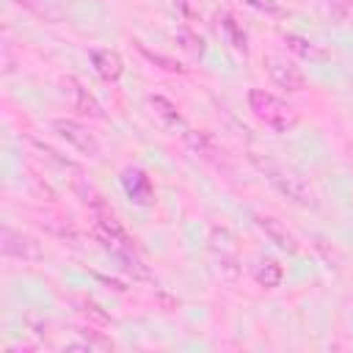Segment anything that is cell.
Instances as JSON below:
<instances>
[{"mask_svg": "<svg viewBox=\"0 0 353 353\" xmlns=\"http://www.w3.org/2000/svg\"><path fill=\"white\" fill-rule=\"evenodd\" d=\"M91 212H94V226H97L99 245L119 262L121 270H127L135 279H149V270H146L143 259L135 251V240L127 234V229L121 226V221L116 218V212L105 201H99V199L91 201Z\"/></svg>", "mask_w": 353, "mask_h": 353, "instance_id": "cell-1", "label": "cell"}, {"mask_svg": "<svg viewBox=\"0 0 353 353\" xmlns=\"http://www.w3.org/2000/svg\"><path fill=\"white\" fill-rule=\"evenodd\" d=\"M248 160H251V165H254L281 196H287V199L295 201L298 207H309V210L317 207V199H314L312 188L306 185V179H303L298 171H292V168H287L284 163L273 160L270 154H259V152H251Z\"/></svg>", "mask_w": 353, "mask_h": 353, "instance_id": "cell-2", "label": "cell"}, {"mask_svg": "<svg viewBox=\"0 0 353 353\" xmlns=\"http://www.w3.org/2000/svg\"><path fill=\"white\" fill-rule=\"evenodd\" d=\"M248 110L254 113L256 121H262L265 127L276 130V132H290L298 124V113L290 102H284L281 97L265 91V88H251L248 91Z\"/></svg>", "mask_w": 353, "mask_h": 353, "instance_id": "cell-3", "label": "cell"}, {"mask_svg": "<svg viewBox=\"0 0 353 353\" xmlns=\"http://www.w3.org/2000/svg\"><path fill=\"white\" fill-rule=\"evenodd\" d=\"M0 251L8 259H19V262H41L44 259V248L36 237H30L28 232L3 226L0 229Z\"/></svg>", "mask_w": 353, "mask_h": 353, "instance_id": "cell-4", "label": "cell"}, {"mask_svg": "<svg viewBox=\"0 0 353 353\" xmlns=\"http://www.w3.org/2000/svg\"><path fill=\"white\" fill-rule=\"evenodd\" d=\"M52 132L66 141L72 149H77L85 157H99V141L94 138V132L80 124L77 119H52Z\"/></svg>", "mask_w": 353, "mask_h": 353, "instance_id": "cell-5", "label": "cell"}, {"mask_svg": "<svg viewBox=\"0 0 353 353\" xmlns=\"http://www.w3.org/2000/svg\"><path fill=\"white\" fill-rule=\"evenodd\" d=\"M265 69H268L270 83H273L276 88H281V91H301V88L306 85L303 69H301L295 61L284 58V55H276V52L265 55Z\"/></svg>", "mask_w": 353, "mask_h": 353, "instance_id": "cell-6", "label": "cell"}, {"mask_svg": "<svg viewBox=\"0 0 353 353\" xmlns=\"http://www.w3.org/2000/svg\"><path fill=\"white\" fill-rule=\"evenodd\" d=\"M254 226H256V229L265 234V240L273 243L279 251H284V254H295V251H298V240H295V234H292L279 218L265 215V212H254Z\"/></svg>", "mask_w": 353, "mask_h": 353, "instance_id": "cell-7", "label": "cell"}, {"mask_svg": "<svg viewBox=\"0 0 353 353\" xmlns=\"http://www.w3.org/2000/svg\"><path fill=\"white\" fill-rule=\"evenodd\" d=\"M121 188H124V196L138 207H149L154 201V185L146 176V171H141V168H124Z\"/></svg>", "mask_w": 353, "mask_h": 353, "instance_id": "cell-8", "label": "cell"}, {"mask_svg": "<svg viewBox=\"0 0 353 353\" xmlns=\"http://www.w3.org/2000/svg\"><path fill=\"white\" fill-rule=\"evenodd\" d=\"M88 58H91L94 72H97L102 80H108V83H116V80L121 77V72H124L121 55H119L116 50H110V47H97V50L88 52Z\"/></svg>", "mask_w": 353, "mask_h": 353, "instance_id": "cell-9", "label": "cell"}, {"mask_svg": "<svg viewBox=\"0 0 353 353\" xmlns=\"http://www.w3.org/2000/svg\"><path fill=\"white\" fill-rule=\"evenodd\" d=\"M63 85H69L66 91L72 94V108H74L80 116H88V119H105L102 105L97 102V97H94V94L80 83V80L66 77V80H63Z\"/></svg>", "mask_w": 353, "mask_h": 353, "instance_id": "cell-10", "label": "cell"}, {"mask_svg": "<svg viewBox=\"0 0 353 353\" xmlns=\"http://www.w3.org/2000/svg\"><path fill=\"white\" fill-rule=\"evenodd\" d=\"M182 138H185L188 149H190L193 154H199L201 160H210V163H215V165L223 163V149H218V143H215L207 132H201V130H185Z\"/></svg>", "mask_w": 353, "mask_h": 353, "instance_id": "cell-11", "label": "cell"}, {"mask_svg": "<svg viewBox=\"0 0 353 353\" xmlns=\"http://www.w3.org/2000/svg\"><path fill=\"white\" fill-rule=\"evenodd\" d=\"M254 279H256V284H259V287L273 290V287H279V284H281V279H284V268H281L276 259L262 256V259L254 265Z\"/></svg>", "mask_w": 353, "mask_h": 353, "instance_id": "cell-12", "label": "cell"}, {"mask_svg": "<svg viewBox=\"0 0 353 353\" xmlns=\"http://www.w3.org/2000/svg\"><path fill=\"white\" fill-rule=\"evenodd\" d=\"M149 108H152V110H154V116H157V119H163L168 127H182V124H185V119H182L179 108H176L171 99H165L163 94H152V97H149Z\"/></svg>", "mask_w": 353, "mask_h": 353, "instance_id": "cell-13", "label": "cell"}, {"mask_svg": "<svg viewBox=\"0 0 353 353\" xmlns=\"http://www.w3.org/2000/svg\"><path fill=\"white\" fill-rule=\"evenodd\" d=\"M284 44H287V50H292L298 58H303V61H323L325 58V52L314 44V41H309V39H303V36H298V33H287L284 36Z\"/></svg>", "mask_w": 353, "mask_h": 353, "instance_id": "cell-14", "label": "cell"}, {"mask_svg": "<svg viewBox=\"0 0 353 353\" xmlns=\"http://www.w3.org/2000/svg\"><path fill=\"white\" fill-rule=\"evenodd\" d=\"M221 30L226 33L229 44H232L237 52H243V55H245L248 44H245V33H243V28L237 25V19H234V17H229V14H223V17H221Z\"/></svg>", "mask_w": 353, "mask_h": 353, "instance_id": "cell-15", "label": "cell"}, {"mask_svg": "<svg viewBox=\"0 0 353 353\" xmlns=\"http://www.w3.org/2000/svg\"><path fill=\"white\" fill-rule=\"evenodd\" d=\"M83 334V339H74V342H66V350H110L113 347V342L110 339H105V336H99L97 331H80Z\"/></svg>", "mask_w": 353, "mask_h": 353, "instance_id": "cell-16", "label": "cell"}, {"mask_svg": "<svg viewBox=\"0 0 353 353\" xmlns=\"http://www.w3.org/2000/svg\"><path fill=\"white\" fill-rule=\"evenodd\" d=\"M176 41H179V47L185 50V52H190L193 58H201L204 55V39L199 36V33H193V30H188V28H182L179 33H176Z\"/></svg>", "mask_w": 353, "mask_h": 353, "instance_id": "cell-17", "label": "cell"}, {"mask_svg": "<svg viewBox=\"0 0 353 353\" xmlns=\"http://www.w3.org/2000/svg\"><path fill=\"white\" fill-rule=\"evenodd\" d=\"M36 152H41V157H47V160H52L55 165H61V168H74V163L69 160V157H63V154H58L52 146H47V143H41V141H36V138H25Z\"/></svg>", "mask_w": 353, "mask_h": 353, "instance_id": "cell-18", "label": "cell"}, {"mask_svg": "<svg viewBox=\"0 0 353 353\" xmlns=\"http://www.w3.org/2000/svg\"><path fill=\"white\" fill-rule=\"evenodd\" d=\"M240 3L248 6V8H254V11H259V14H270V17H279L281 14L279 0H240Z\"/></svg>", "mask_w": 353, "mask_h": 353, "instance_id": "cell-19", "label": "cell"}, {"mask_svg": "<svg viewBox=\"0 0 353 353\" xmlns=\"http://www.w3.org/2000/svg\"><path fill=\"white\" fill-rule=\"evenodd\" d=\"M328 3V14L336 19V22H345L353 11V0H325Z\"/></svg>", "mask_w": 353, "mask_h": 353, "instance_id": "cell-20", "label": "cell"}, {"mask_svg": "<svg viewBox=\"0 0 353 353\" xmlns=\"http://www.w3.org/2000/svg\"><path fill=\"white\" fill-rule=\"evenodd\" d=\"M138 50H141L152 63H160V69H165V72H182V66H179L176 61H171V58H165V55H160V52H149L143 44H138Z\"/></svg>", "mask_w": 353, "mask_h": 353, "instance_id": "cell-21", "label": "cell"}, {"mask_svg": "<svg viewBox=\"0 0 353 353\" xmlns=\"http://www.w3.org/2000/svg\"><path fill=\"white\" fill-rule=\"evenodd\" d=\"M80 314L94 317V320H97V323H102V325H108V323H110V317H108L105 312H99V306H97L94 301H83V303H80Z\"/></svg>", "mask_w": 353, "mask_h": 353, "instance_id": "cell-22", "label": "cell"}, {"mask_svg": "<svg viewBox=\"0 0 353 353\" xmlns=\"http://www.w3.org/2000/svg\"><path fill=\"white\" fill-rule=\"evenodd\" d=\"M14 3H25V0H14Z\"/></svg>", "mask_w": 353, "mask_h": 353, "instance_id": "cell-23", "label": "cell"}]
</instances>
